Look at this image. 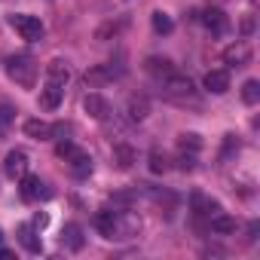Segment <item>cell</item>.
Returning a JSON list of instances; mask_svg holds the SVG:
<instances>
[{
	"instance_id": "44dd1931",
	"label": "cell",
	"mask_w": 260,
	"mask_h": 260,
	"mask_svg": "<svg viewBox=\"0 0 260 260\" xmlns=\"http://www.w3.org/2000/svg\"><path fill=\"white\" fill-rule=\"evenodd\" d=\"M144 71H147L150 77H156V80H162V77H169V74L175 71V64H172L169 58H159V55H150V58L144 61Z\"/></svg>"
},
{
	"instance_id": "83f0119b",
	"label": "cell",
	"mask_w": 260,
	"mask_h": 260,
	"mask_svg": "<svg viewBox=\"0 0 260 260\" xmlns=\"http://www.w3.org/2000/svg\"><path fill=\"white\" fill-rule=\"evenodd\" d=\"M13 119H16V110L10 104H0V128H7Z\"/></svg>"
},
{
	"instance_id": "9a60e30c",
	"label": "cell",
	"mask_w": 260,
	"mask_h": 260,
	"mask_svg": "<svg viewBox=\"0 0 260 260\" xmlns=\"http://www.w3.org/2000/svg\"><path fill=\"white\" fill-rule=\"evenodd\" d=\"M135 159H138V153H135V147L128 144V141H116L113 144V162H116V169H132Z\"/></svg>"
},
{
	"instance_id": "e575fe53",
	"label": "cell",
	"mask_w": 260,
	"mask_h": 260,
	"mask_svg": "<svg viewBox=\"0 0 260 260\" xmlns=\"http://www.w3.org/2000/svg\"><path fill=\"white\" fill-rule=\"evenodd\" d=\"M0 245H4V230H0Z\"/></svg>"
},
{
	"instance_id": "5bb4252c",
	"label": "cell",
	"mask_w": 260,
	"mask_h": 260,
	"mask_svg": "<svg viewBox=\"0 0 260 260\" xmlns=\"http://www.w3.org/2000/svg\"><path fill=\"white\" fill-rule=\"evenodd\" d=\"M25 135L34 138V141H52V138H55L52 125H49L46 119H28V122H25Z\"/></svg>"
},
{
	"instance_id": "1f68e13d",
	"label": "cell",
	"mask_w": 260,
	"mask_h": 260,
	"mask_svg": "<svg viewBox=\"0 0 260 260\" xmlns=\"http://www.w3.org/2000/svg\"><path fill=\"white\" fill-rule=\"evenodd\" d=\"M257 230H260V223H257V220H254V223H251V226H248V239H257Z\"/></svg>"
},
{
	"instance_id": "52a82bcc",
	"label": "cell",
	"mask_w": 260,
	"mask_h": 260,
	"mask_svg": "<svg viewBox=\"0 0 260 260\" xmlns=\"http://www.w3.org/2000/svg\"><path fill=\"white\" fill-rule=\"evenodd\" d=\"M83 110H86L92 119H98V122L110 119V113H113L110 101H107V98H101L98 92H92V95H86V98H83Z\"/></svg>"
},
{
	"instance_id": "9c48e42d",
	"label": "cell",
	"mask_w": 260,
	"mask_h": 260,
	"mask_svg": "<svg viewBox=\"0 0 260 260\" xmlns=\"http://www.w3.org/2000/svg\"><path fill=\"white\" fill-rule=\"evenodd\" d=\"M190 211H193V217H196V220H202V217L217 214V211H220V205H217L214 199H208L205 193L193 190V193H190Z\"/></svg>"
},
{
	"instance_id": "d6986e66",
	"label": "cell",
	"mask_w": 260,
	"mask_h": 260,
	"mask_svg": "<svg viewBox=\"0 0 260 260\" xmlns=\"http://www.w3.org/2000/svg\"><path fill=\"white\" fill-rule=\"evenodd\" d=\"M19 242H22L31 254H40V251H43V242H40L34 223H22V226H19Z\"/></svg>"
},
{
	"instance_id": "ac0fdd59",
	"label": "cell",
	"mask_w": 260,
	"mask_h": 260,
	"mask_svg": "<svg viewBox=\"0 0 260 260\" xmlns=\"http://www.w3.org/2000/svg\"><path fill=\"white\" fill-rule=\"evenodd\" d=\"M4 169H7L10 178H22V175L28 172V153H25V150H13V153L7 156Z\"/></svg>"
},
{
	"instance_id": "836d02e7",
	"label": "cell",
	"mask_w": 260,
	"mask_h": 260,
	"mask_svg": "<svg viewBox=\"0 0 260 260\" xmlns=\"http://www.w3.org/2000/svg\"><path fill=\"white\" fill-rule=\"evenodd\" d=\"M13 257V251L10 248H4V245H0V260H10Z\"/></svg>"
},
{
	"instance_id": "7c38bea8",
	"label": "cell",
	"mask_w": 260,
	"mask_h": 260,
	"mask_svg": "<svg viewBox=\"0 0 260 260\" xmlns=\"http://www.w3.org/2000/svg\"><path fill=\"white\" fill-rule=\"evenodd\" d=\"M61 95H64V86L46 80V86L40 89V107H43V110H55V107L61 104Z\"/></svg>"
},
{
	"instance_id": "8fae6325",
	"label": "cell",
	"mask_w": 260,
	"mask_h": 260,
	"mask_svg": "<svg viewBox=\"0 0 260 260\" xmlns=\"http://www.w3.org/2000/svg\"><path fill=\"white\" fill-rule=\"evenodd\" d=\"M202 83H205V89H208V92H214V95H223V92L230 89V71H226V68L208 71Z\"/></svg>"
},
{
	"instance_id": "6da1fadb",
	"label": "cell",
	"mask_w": 260,
	"mask_h": 260,
	"mask_svg": "<svg viewBox=\"0 0 260 260\" xmlns=\"http://www.w3.org/2000/svg\"><path fill=\"white\" fill-rule=\"evenodd\" d=\"M95 226H98V233L104 239H132L138 233V220L135 217H128L125 211H110V208L95 214Z\"/></svg>"
},
{
	"instance_id": "4fadbf2b",
	"label": "cell",
	"mask_w": 260,
	"mask_h": 260,
	"mask_svg": "<svg viewBox=\"0 0 260 260\" xmlns=\"http://www.w3.org/2000/svg\"><path fill=\"white\" fill-rule=\"evenodd\" d=\"M64 162L71 166L74 178H89V175H92V156H89V153H83V150H74Z\"/></svg>"
},
{
	"instance_id": "ffe728a7",
	"label": "cell",
	"mask_w": 260,
	"mask_h": 260,
	"mask_svg": "<svg viewBox=\"0 0 260 260\" xmlns=\"http://www.w3.org/2000/svg\"><path fill=\"white\" fill-rule=\"evenodd\" d=\"M208 230L214 233V236H230V233H236V217H230V214H211L208 217Z\"/></svg>"
},
{
	"instance_id": "484cf974",
	"label": "cell",
	"mask_w": 260,
	"mask_h": 260,
	"mask_svg": "<svg viewBox=\"0 0 260 260\" xmlns=\"http://www.w3.org/2000/svg\"><path fill=\"white\" fill-rule=\"evenodd\" d=\"M242 101H245V104H257V101H260V83H257V80H248V83L242 86Z\"/></svg>"
},
{
	"instance_id": "5b68a950",
	"label": "cell",
	"mask_w": 260,
	"mask_h": 260,
	"mask_svg": "<svg viewBox=\"0 0 260 260\" xmlns=\"http://www.w3.org/2000/svg\"><path fill=\"white\" fill-rule=\"evenodd\" d=\"M10 25L22 34V40H31V43H34V40H40V37H43V31H46V28H43V22H40L37 16H25V13L10 16Z\"/></svg>"
},
{
	"instance_id": "e0dca14e",
	"label": "cell",
	"mask_w": 260,
	"mask_h": 260,
	"mask_svg": "<svg viewBox=\"0 0 260 260\" xmlns=\"http://www.w3.org/2000/svg\"><path fill=\"white\" fill-rule=\"evenodd\" d=\"M125 113H128V119H132V122H141L150 113V101L144 95H132V98H128V104H125Z\"/></svg>"
},
{
	"instance_id": "3957f363",
	"label": "cell",
	"mask_w": 260,
	"mask_h": 260,
	"mask_svg": "<svg viewBox=\"0 0 260 260\" xmlns=\"http://www.w3.org/2000/svg\"><path fill=\"white\" fill-rule=\"evenodd\" d=\"M159 92H162L166 98H172V101H187V98L196 95V86H193V80H190L187 74L172 71L169 77L159 80Z\"/></svg>"
},
{
	"instance_id": "4316f807",
	"label": "cell",
	"mask_w": 260,
	"mask_h": 260,
	"mask_svg": "<svg viewBox=\"0 0 260 260\" xmlns=\"http://www.w3.org/2000/svg\"><path fill=\"white\" fill-rule=\"evenodd\" d=\"M196 156H199V153L178 150V169H181V172H193V169H196Z\"/></svg>"
},
{
	"instance_id": "277c9868",
	"label": "cell",
	"mask_w": 260,
	"mask_h": 260,
	"mask_svg": "<svg viewBox=\"0 0 260 260\" xmlns=\"http://www.w3.org/2000/svg\"><path fill=\"white\" fill-rule=\"evenodd\" d=\"M122 74H125V64L104 61V64H95V68H89V71H86V86H92V89H101V86H107V83L119 80Z\"/></svg>"
},
{
	"instance_id": "7402d4cb",
	"label": "cell",
	"mask_w": 260,
	"mask_h": 260,
	"mask_svg": "<svg viewBox=\"0 0 260 260\" xmlns=\"http://www.w3.org/2000/svg\"><path fill=\"white\" fill-rule=\"evenodd\" d=\"M46 77H49L52 83L64 86V83L71 80V68H68V61H61V58H52V61L46 64Z\"/></svg>"
},
{
	"instance_id": "2e32d148",
	"label": "cell",
	"mask_w": 260,
	"mask_h": 260,
	"mask_svg": "<svg viewBox=\"0 0 260 260\" xmlns=\"http://www.w3.org/2000/svg\"><path fill=\"white\" fill-rule=\"evenodd\" d=\"M61 245H64L68 251H80V248L86 245L83 226H80V223H64V230H61Z\"/></svg>"
},
{
	"instance_id": "f546056e",
	"label": "cell",
	"mask_w": 260,
	"mask_h": 260,
	"mask_svg": "<svg viewBox=\"0 0 260 260\" xmlns=\"http://www.w3.org/2000/svg\"><path fill=\"white\" fill-rule=\"evenodd\" d=\"M132 199H135V193H110L113 205H132Z\"/></svg>"
},
{
	"instance_id": "7a4b0ae2",
	"label": "cell",
	"mask_w": 260,
	"mask_h": 260,
	"mask_svg": "<svg viewBox=\"0 0 260 260\" xmlns=\"http://www.w3.org/2000/svg\"><path fill=\"white\" fill-rule=\"evenodd\" d=\"M7 77L13 83H19L22 89H34L37 86V61L31 55H10L7 58Z\"/></svg>"
},
{
	"instance_id": "ba28073f",
	"label": "cell",
	"mask_w": 260,
	"mask_h": 260,
	"mask_svg": "<svg viewBox=\"0 0 260 260\" xmlns=\"http://www.w3.org/2000/svg\"><path fill=\"white\" fill-rule=\"evenodd\" d=\"M202 25L211 31V37H223V34L230 31V19H226V13L217 10V7H211V10L202 13Z\"/></svg>"
},
{
	"instance_id": "d4e9b609",
	"label": "cell",
	"mask_w": 260,
	"mask_h": 260,
	"mask_svg": "<svg viewBox=\"0 0 260 260\" xmlns=\"http://www.w3.org/2000/svg\"><path fill=\"white\" fill-rule=\"evenodd\" d=\"M147 159H150V172H153V175H166V172H169V156H166L162 150H150Z\"/></svg>"
},
{
	"instance_id": "8992f818",
	"label": "cell",
	"mask_w": 260,
	"mask_h": 260,
	"mask_svg": "<svg viewBox=\"0 0 260 260\" xmlns=\"http://www.w3.org/2000/svg\"><path fill=\"white\" fill-rule=\"evenodd\" d=\"M19 184H22L19 193H22L25 202H37V199H49V196H52V190H49L37 175H28V172H25V175L19 178Z\"/></svg>"
},
{
	"instance_id": "4dcf8cb0",
	"label": "cell",
	"mask_w": 260,
	"mask_h": 260,
	"mask_svg": "<svg viewBox=\"0 0 260 260\" xmlns=\"http://www.w3.org/2000/svg\"><path fill=\"white\" fill-rule=\"evenodd\" d=\"M46 220H49L46 214H37V217H34V226H37V230H43V226H46Z\"/></svg>"
},
{
	"instance_id": "603a6c76",
	"label": "cell",
	"mask_w": 260,
	"mask_h": 260,
	"mask_svg": "<svg viewBox=\"0 0 260 260\" xmlns=\"http://www.w3.org/2000/svg\"><path fill=\"white\" fill-rule=\"evenodd\" d=\"M150 22H153V31H156V34H172V28H175L172 16H169V13H162V10H156V13L150 16Z\"/></svg>"
},
{
	"instance_id": "30bf717a",
	"label": "cell",
	"mask_w": 260,
	"mask_h": 260,
	"mask_svg": "<svg viewBox=\"0 0 260 260\" xmlns=\"http://www.w3.org/2000/svg\"><path fill=\"white\" fill-rule=\"evenodd\" d=\"M223 61L230 64V68H242V64H248L251 61V46L248 43H233V46H226L223 49Z\"/></svg>"
},
{
	"instance_id": "f1b7e54d",
	"label": "cell",
	"mask_w": 260,
	"mask_h": 260,
	"mask_svg": "<svg viewBox=\"0 0 260 260\" xmlns=\"http://www.w3.org/2000/svg\"><path fill=\"white\" fill-rule=\"evenodd\" d=\"M74 150H77V147H74V141H68V138H64V141H58V144H55V153H58V156H61V159H68V156H71V153H74Z\"/></svg>"
},
{
	"instance_id": "d6a6232c",
	"label": "cell",
	"mask_w": 260,
	"mask_h": 260,
	"mask_svg": "<svg viewBox=\"0 0 260 260\" xmlns=\"http://www.w3.org/2000/svg\"><path fill=\"white\" fill-rule=\"evenodd\" d=\"M242 31H245V34H251V31H254V22H251V19H245V22H242Z\"/></svg>"
},
{
	"instance_id": "cb8c5ba5",
	"label": "cell",
	"mask_w": 260,
	"mask_h": 260,
	"mask_svg": "<svg viewBox=\"0 0 260 260\" xmlns=\"http://www.w3.org/2000/svg\"><path fill=\"white\" fill-rule=\"evenodd\" d=\"M178 150H187V153H199L202 150V138L196 132H184L178 138Z\"/></svg>"
}]
</instances>
